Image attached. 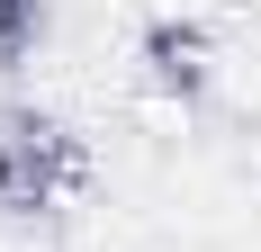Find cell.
Segmentation results:
<instances>
[{"mask_svg": "<svg viewBox=\"0 0 261 252\" xmlns=\"http://www.w3.org/2000/svg\"><path fill=\"white\" fill-rule=\"evenodd\" d=\"M144 90H180V99H198L216 81V45H207V27L198 18H153L144 27Z\"/></svg>", "mask_w": 261, "mask_h": 252, "instance_id": "6da1fadb", "label": "cell"}, {"mask_svg": "<svg viewBox=\"0 0 261 252\" xmlns=\"http://www.w3.org/2000/svg\"><path fill=\"white\" fill-rule=\"evenodd\" d=\"M135 126L153 144H180L189 126H198V99H180V90H135Z\"/></svg>", "mask_w": 261, "mask_h": 252, "instance_id": "7a4b0ae2", "label": "cell"}, {"mask_svg": "<svg viewBox=\"0 0 261 252\" xmlns=\"http://www.w3.org/2000/svg\"><path fill=\"white\" fill-rule=\"evenodd\" d=\"M18 36H27V0H0V54L18 45Z\"/></svg>", "mask_w": 261, "mask_h": 252, "instance_id": "3957f363", "label": "cell"}]
</instances>
